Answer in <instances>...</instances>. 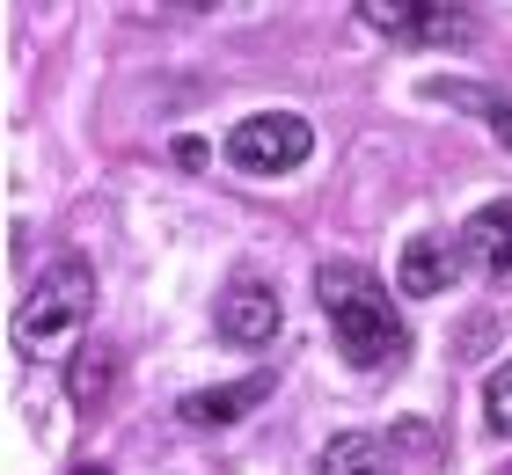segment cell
<instances>
[{"label":"cell","mask_w":512,"mask_h":475,"mask_svg":"<svg viewBox=\"0 0 512 475\" xmlns=\"http://www.w3.org/2000/svg\"><path fill=\"white\" fill-rule=\"evenodd\" d=\"M483 410H491V424H498V432L512 439V359H505L491 380H483Z\"/></svg>","instance_id":"11"},{"label":"cell","mask_w":512,"mask_h":475,"mask_svg":"<svg viewBox=\"0 0 512 475\" xmlns=\"http://www.w3.org/2000/svg\"><path fill=\"white\" fill-rule=\"evenodd\" d=\"M278 322H286V307H278V293H271L264 278H235L220 293V337L227 344H249L256 351V344L278 337Z\"/></svg>","instance_id":"5"},{"label":"cell","mask_w":512,"mask_h":475,"mask_svg":"<svg viewBox=\"0 0 512 475\" xmlns=\"http://www.w3.org/2000/svg\"><path fill=\"white\" fill-rule=\"evenodd\" d=\"M454 278H461V249L454 242L417 234V242L403 249V300H432V293H447Z\"/></svg>","instance_id":"8"},{"label":"cell","mask_w":512,"mask_h":475,"mask_svg":"<svg viewBox=\"0 0 512 475\" xmlns=\"http://www.w3.org/2000/svg\"><path fill=\"white\" fill-rule=\"evenodd\" d=\"M278 388L271 373H249V380H227V388H191L176 402V424H191V432H220V424H242L256 402Z\"/></svg>","instance_id":"6"},{"label":"cell","mask_w":512,"mask_h":475,"mask_svg":"<svg viewBox=\"0 0 512 475\" xmlns=\"http://www.w3.org/2000/svg\"><path fill=\"white\" fill-rule=\"evenodd\" d=\"M491 132H498V147L512 154V103H498V110H491Z\"/></svg>","instance_id":"13"},{"label":"cell","mask_w":512,"mask_h":475,"mask_svg":"<svg viewBox=\"0 0 512 475\" xmlns=\"http://www.w3.org/2000/svg\"><path fill=\"white\" fill-rule=\"evenodd\" d=\"M176 161L183 169H205V139H176Z\"/></svg>","instance_id":"14"},{"label":"cell","mask_w":512,"mask_h":475,"mask_svg":"<svg viewBox=\"0 0 512 475\" xmlns=\"http://www.w3.org/2000/svg\"><path fill=\"white\" fill-rule=\"evenodd\" d=\"M74 475H110V468H103V461H81V468H74Z\"/></svg>","instance_id":"16"},{"label":"cell","mask_w":512,"mask_h":475,"mask_svg":"<svg viewBox=\"0 0 512 475\" xmlns=\"http://www.w3.org/2000/svg\"><path fill=\"white\" fill-rule=\"evenodd\" d=\"M322 475H388V446L374 432H337L322 446Z\"/></svg>","instance_id":"10"},{"label":"cell","mask_w":512,"mask_h":475,"mask_svg":"<svg viewBox=\"0 0 512 475\" xmlns=\"http://www.w3.org/2000/svg\"><path fill=\"white\" fill-rule=\"evenodd\" d=\"M461 256H469L498 293H512V198H491L469 227H461Z\"/></svg>","instance_id":"7"},{"label":"cell","mask_w":512,"mask_h":475,"mask_svg":"<svg viewBox=\"0 0 512 475\" xmlns=\"http://www.w3.org/2000/svg\"><path fill=\"white\" fill-rule=\"evenodd\" d=\"M308 154H315V125L293 117V110H256V117H242V125L227 132V161L249 169V176H286Z\"/></svg>","instance_id":"3"},{"label":"cell","mask_w":512,"mask_h":475,"mask_svg":"<svg viewBox=\"0 0 512 475\" xmlns=\"http://www.w3.org/2000/svg\"><path fill=\"white\" fill-rule=\"evenodd\" d=\"M88 315H96V271H88L81 256H59V264L22 293V307H15V344L30 351V359H66V351L81 344Z\"/></svg>","instance_id":"2"},{"label":"cell","mask_w":512,"mask_h":475,"mask_svg":"<svg viewBox=\"0 0 512 475\" xmlns=\"http://www.w3.org/2000/svg\"><path fill=\"white\" fill-rule=\"evenodd\" d=\"M220 0H169V15H213Z\"/></svg>","instance_id":"15"},{"label":"cell","mask_w":512,"mask_h":475,"mask_svg":"<svg viewBox=\"0 0 512 475\" xmlns=\"http://www.w3.org/2000/svg\"><path fill=\"white\" fill-rule=\"evenodd\" d=\"M432 103H454V110H483V117H491L498 95H483V88H469V81H432Z\"/></svg>","instance_id":"12"},{"label":"cell","mask_w":512,"mask_h":475,"mask_svg":"<svg viewBox=\"0 0 512 475\" xmlns=\"http://www.w3.org/2000/svg\"><path fill=\"white\" fill-rule=\"evenodd\" d=\"M315 300H322V315H330V329H337V344H344L352 366L381 373V366H395L410 351L403 307H395V293L366 264H322L315 271Z\"/></svg>","instance_id":"1"},{"label":"cell","mask_w":512,"mask_h":475,"mask_svg":"<svg viewBox=\"0 0 512 475\" xmlns=\"http://www.w3.org/2000/svg\"><path fill=\"white\" fill-rule=\"evenodd\" d=\"M110 380H118V351L110 344H81L74 366H66V395H74L81 410H96V402L110 395Z\"/></svg>","instance_id":"9"},{"label":"cell","mask_w":512,"mask_h":475,"mask_svg":"<svg viewBox=\"0 0 512 475\" xmlns=\"http://www.w3.org/2000/svg\"><path fill=\"white\" fill-rule=\"evenodd\" d=\"M366 30L410 37V44H461L469 37V0H359Z\"/></svg>","instance_id":"4"}]
</instances>
